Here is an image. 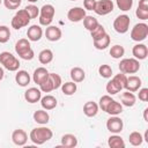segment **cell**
<instances>
[{"instance_id": "18", "label": "cell", "mask_w": 148, "mask_h": 148, "mask_svg": "<svg viewBox=\"0 0 148 148\" xmlns=\"http://www.w3.org/2000/svg\"><path fill=\"white\" fill-rule=\"evenodd\" d=\"M12 141L16 146H24L28 141V135L22 128H17L12 133Z\"/></svg>"}, {"instance_id": "1", "label": "cell", "mask_w": 148, "mask_h": 148, "mask_svg": "<svg viewBox=\"0 0 148 148\" xmlns=\"http://www.w3.org/2000/svg\"><path fill=\"white\" fill-rule=\"evenodd\" d=\"M52 136H53V132L49 127H45V126L32 128L31 132H30V134H29L30 140L35 145H38V146H40V145L45 143L46 141L51 140Z\"/></svg>"}, {"instance_id": "4", "label": "cell", "mask_w": 148, "mask_h": 148, "mask_svg": "<svg viewBox=\"0 0 148 148\" xmlns=\"http://www.w3.org/2000/svg\"><path fill=\"white\" fill-rule=\"evenodd\" d=\"M0 64L9 72H16L20 67L18 59L8 51H3L0 53Z\"/></svg>"}, {"instance_id": "46", "label": "cell", "mask_w": 148, "mask_h": 148, "mask_svg": "<svg viewBox=\"0 0 148 148\" xmlns=\"http://www.w3.org/2000/svg\"><path fill=\"white\" fill-rule=\"evenodd\" d=\"M139 99L142 102H147L148 101V88H141L139 90Z\"/></svg>"}, {"instance_id": "31", "label": "cell", "mask_w": 148, "mask_h": 148, "mask_svg": "<svg viewBox=\"0 0 148 148\" xmlns=\"http://www.w3.org/2000/svg\"><path fill=\"white\" fill-rule=\"evenodd\" d=\"M76 89H77V87H76V83H75L74 81L65 82V83L61 84V91H62V94L66 95V96H72V95H74V94L76 92Z\"/></svg>"}, {"instance_id": "3", "label": "cell", "mask_w": 148, "mask_h": 148, "mask_svg": "<svg viewBox=\"0 0 148 148\" xmlns=\"http://www.w3.org/2000/svg\"><path fill=\"white\" fill-rule=\"evenodd\" d=\"M61 84H62L61 76L59 74H56V73H50L47 79L42 84H39V89L43 92H50L52 90H56V89L60 88Z\"/></svg>"}, {"instance_id": "29", "label": "cell", "mask_w": 148, "mask_h": 148, "mask_svg": "<svg viewBox=\"0 0 148 148\" xmlns=\"http://www.w3.org/2000/svg\"><path fill=\"white\" fill-rule=\"evenodd\" d=\"M38 60L43 65H47L53 60V52L50 49H44L38 54Z\"/></svg>"}, {"instance_id": "33", "label": "cell", "mask_w": 148, "mask_h": 148, "mask_svg": "<svg viewBox=\"0 0 148 148\" xmlns=\"http://www.w3.org/2000/svg\"><path fill=\"white\" fill-rule=\"evenodd\" d=\"M92 42H94V46H95L97 50H105V49L110 45L111 39H110V36L106 34V35L103 36L102 38L96 39V40H92Z\"/></svg>"}, {"instance_id": "38", "label": "cell", "mask_w": 148, "mask_h": 148, "mask_svg": "<svg viewBox=\"0 0 148 148\" xmlns=\"http://www.w3.org/2000/svg\"><path fill=\"white\" fill-rule=\"evenodd\" d=\"M98 74L104 79H110L112 76V68L109 65H101L98 67Z\"/></svg>"}, {"instance_id": "44", "label": "cell", "mask_w": 148, "mask_h": 148, "mask_svg": "<svg viewBox=\"0 0 148 148\" xmlns=\"http://www.w3.org/2000/svg\"><path fill=\"white\" fill-rule=\"evenodd\" d=\"M135 15L138 16V18L140 20H148V10L146 9H141V8H136V12H135Z\"/></svg>"}, {"instance_id": "7", "label": "cell", "mask_w": 148, "mask_h": 148, "mask_svg": "<svg viewBox=\"0 0 148 148\" xmlns=\"http://www.w3.org/2000/svg\"><path fill=\"white\" fill-rule=\"evenodd\" d=\"M30 20L31 18H30L29 14L27 13V10L25 9H20L13 16L10 24H12V28H14L16 30H20L21 28L27 27L30 23Z\"/></svg>"}, {"instance_id": "28", "label": "cell", "mask_w": 148, "mask_h": 148, "mask_svg": "<svg viewBox=\"0 0 148 148\" xmlns=\"http://www.w3.org/2000/svg\"><path fill=\"white\" fill-rule=\"evenodd\" d=\"M105 112L109 113L110 116H118V114H120L123 112V105H121V103H119V102H117V101L113 99L108 105Z\"/></svg>"}, {"instance_id": "48", "label": "cell", "mask_w": 148, "mask_h": 148, "mask_svg": "<svg viewBox=\"0 0 148 148\" xmlns=\"http://www.w3.org/2000/svg\"><path fill=\"white\" fill-rule=\"evenodd\" d=\"M143 119H145V121L148 123V108H146L143 110Z\"/></svg>"}, {"instance_id": "52", "label": "cell", "mask_w": 148, "mask_h": 148, "mask_svg": "<svg viewBox=\"0 0 148 148\" xmlns=\"http://www.w3.org/2000/svg\"><path fill=\"white\" fill-rule=\"evenodd\" d=\"M71 1H76V0H71Z\"/></svg>"}, {"instance_id": "42", "label": "cell", "mask_w": 148, "mask_h": 148, "mask_svg": "<svg viewBox=\"0 0 148 148\" xmlns=\"http://www.w3.org/2000/svg\"><path fill=\"white\" fill-rule=\"evenodd\" d=\"M21 2H22V0H3L5 7L9 10H14V9L18 8Z\"/></svg>"}, {"instance_id": "12", "label": "cell", "mask_w": 148, "mask_h": 148, "mask_svg": "<svg viewBox=\"0 0 148 148\" xmlns=\"http://www.w3.org/2000/svg\"><path fill=\"white\" fill-rule=\"evenodd\" d=\"M40 98H42V90L36 87H31L24 91V99L28 103H31V104L37 103L40 101Z\"/></svg>"}, {"instance_id": "26", "label": "cell", "mask_w": 148, "mask_h": 148, "mask_svg": "<svg viewBox=\"0 0 148 148\" xmlns=\"http://www.w3.org/2000/svg\"><path fill=\"white\" fill-rule=\"evenodd\" d=\"M69 74H71L72 81H74L75 83L82 82L86 79V73H84V71L81 67H73L71 69V73Z\"/></svg>"}, {"instance_id": "13", "label": "cell", "mask_w": 148, "mask_h": 148, "mask_svg": "<svg viewBox=\"0 0 148 148\" xmlns=\"http://www.w3.org/2000/svg\"><path fill=\"white\" fill-rule=\"evenodd\" d=\"M86 9H83L82 7H73L68 10L67 13V18L71 21V22H80L86 16Z\"/></svg>"}, {"instance_id": "24", "label": "cell", "mask_w": 148, "mask_h": 148, "mask_svg": "<svg viewBox=\"0 0 148 148\" xmlns=\"http://www.w3.org/2000/svg\"><path fill=\"white\" fill-rule=\"evenodd\" d=\"M120 101H121V105H125L127 108H131V106H133L135 104L136 97H135V95L133 92L126 90L125 92H123L120 95Z\"/></svg>"}, {"instance_id": "8", "label": "cell", "mask_w": 148, "mask_h": 148, "mask_svg": "<svg viewBox=\"0 0 148 148\" xmlns=\"http://www.w3.org/2000/svg\"><path fill=\"white\" fill-rule=\"evenodd\" d=\"M147 36H148V24H146L143 22L136 23L131 30V38L134 42L140 43V42L145 40L147 38Z\"/></svg>"}, {"instance_id": "11", "label": "cell", "mask_w": 148, "mask_h": 148, "mask_svg": "<svg viewBox=\"0 0 148 148\" xmlns=\"http://www.w3.org/2000/svg\"><path fill=\"white\" fill-rule=\"evenodd\" d=\"M106 128L109 132H111L113 134H118L123 131L124 123H123L121 118H119L118 116H111L106 120Z\"/></svg>"}, {"instance_id": "14", "label": "cell", "mask_w": 148, "mask_h": 148, "mask_svg": "<svg viewBox=\"0 0 148 148\" xmlns=\"http://www.w3.org/2000/svg\"><path fill=\"white\" fill-rule=\"evenodd\" d=\"M61 35H62L61 29L59 27H57V25H51L50 24V25H47V28L45 30V37L50 42H57V40H59L61 38Z\"/></svg>"}, {"instance_id": "36", "label": "cell", "mask_w": 148, "mask_h": 148, "mask_svg": "<svg viewBox=\"0 0 148 148\" xmlns=\"http://www.w3.org/2000/svg\"><path fill=\"white\" fill-rule=\"evenodd\" d=\"M90 35H91L92 40H96V39L102 38L103 36H105V35H106V31H105V28H104L102 24L98 23V25H97L94 30L90 31Z\"/></svg>"}, {"instance_id": "19", "label": "cell", "mask_w": 148, "mask_h": 148, "mask_svg": "<svg viewBox=\"0 0 148 148\" xmlns=\"http://www.w3.org/2000/svg\"><path fill=\"white\" fill-rule=\"evenodd\" d=\"M49 71L45 68V67H38L34 71V74H32V80L35 83H37L38 86L42 84L49 76Z\"/></svg>"}, {"instance_id": "16", "label": "cell", "mask_w": 148, "mask_h": 148, "mask_svg": "<svg viewBox=\"0 0 148 148\" xmlns=\"http://www.w3.org/2000/svg\"><path fill=\"white\" fill-rule=\"evenodd\" d=\"M132 54L138 60H145L147 58V56H148V47H147V45L142 44V43L135 44L133 46V49H132Z\"/></svg>"}, {"instance_id": "15", "label": "cell", "mask_w": 148, "mask_h": 148, "mask_svg": "<svg viewBox=\"0 0 148 148\" xmlns=\"http://www.w3.org/2000/svg\"><path fill=\"white\" fill-rule=\"evenodd\" d=\"M42 36H43V29L40 28V25L32 24L27 30V37L30 42H38L42 38Z\"/></svg>"}, {"instance_id": "6", "label": "cell", "mask_w": 148, "mask_h": 148, "mask_svg": "<svg viewBox=\"0 0 148 148\" xmlns=\"http://www.w3.org/2000/svg\"><path fill=\"white\" fill-rule=\"evenodd\" d=\"M54 14H56V9L51 3L44 5L39 9V24L44 25V27L50 25L53 21Z\"/></svg>"}, {"instance_id": "25", "label": "cell", "mask_w": 148, "mask_h": 148, "mask_svg": "<svg viewBox=\"0 0 148 148\" xmlns=\"http://www.w3.org/2000/svg\"><path fill=\"white\" fill-rule=\"evenodd\" d=\"M61 146L66 148H73L77 146V138L74 134H64L61 136Z\"/></svg>"}, {"instance_id": "5", "label": "cell", "mask_w": 148, "mask_h": 148, "mask_svg": "<svg viewBox=\"0 0 148 148\" xmlns=\"http://www.w3.org/2000/svg\"><path fill=\"white\" fill-rule=\"evenodd\" d=\"M118 67L124 74H135L140 69V62L135 58H125L119 62Z\"/></svg>"}, {"instance_id": "50", "label": "cell", "mask_w": 148, "mask_h": 148, "mask_svg": "<svg viewBox=\"0 0 148 148\" xmlns=\"http://www.w3.org/2000/svg\"><path fill=\"white\" fill-rule=\"evenodd\" d=\"M28 1H29V2H31V3H34V2H37L38 0H28Z\"/></svg>"}, {"instance_id": "20", "label": "cell", "mask_w": 148, "mask_h": 148, "mask_svg": "<svg viewBox=\"0 0 148 148\" xmlns=\"http://www.w3.org/2000/svg\"><path fill=\"white\" fill-rule=\"evenodd\" d=\"M30 80H31L30 74L27 71H23V69L18 71L15 75V81L20 87H27L30 83Z\"/></svg>"}, {"instance_id": "27", "label": "cell", "mask_w": 148, "mask_h": 148, "mask_svg": "<svg viewBox=\"0 0 148 148\" xmlns=\"http://www.w3.org/2000/svg\"><path fill=\"white\" fill-rule=\"evenodd\" d=\"M108 145L111 148H125V141L124 139L118 135V134H113L111 136H109L108 139Z\"/></svg>"}, {"instance_id": "49", "label": "cell", "mask_w": 148, "mask_h": 148, "mask_svg": "<svg viewBox=\"0 0 148 148\" xmlns=\"http://www.w3.org/2000/svg\"><path fill=\"white\" fill-rule=\"evenodd\" d=\"M3 76H5V72H3V68H2V67H0V81L3 79Z\"/></svg>"}, {"instance_id": "34", "label": "cell", "mask_w": 148, "mask_h": 148, "mask_svg": "<svg viewBox=\"0 0 148 148\" xmlns=\"http://www.w3.org/2000/svg\"><path fill=\"white\" fill-rule=\"evenodd\" d=\"M128 141H130V143L132 145V146H141L142 145V142H143V136H142V134L140 133V132H132L131 134H130V136H128Z\"/></svg>"}, {"instance_id": "21", "label": "cell", "mask_w": 148, "mask_h": 148, "mask_svg": "<svg viewBox=\"0 0 148 148\" xmlns=\"http://www.w3.org/2000/svg\"><path fill=\"white\" fill-rule=\"evenodd\" d=\"M58 102H57V98L52 95H45L44 97L40 98V105L44 110H52L57 106Z\"/></svg>"}, {"instance_id": "9", "label": "cell", "mask_w": 148, "mask_h": 148, "mask_svg": "<svg viewBox=\"0 0 148 148\" xmlns=\"http://www.w3.org/2000/svg\"><path fill=\"white\" fill-rule=\"evenodd\" d=\"M130 23H131V18L128 15L126 14L119 15L113 21V29L118 34H126L130 29Z\"/></svg>"}, {"instance_id": "23", "label": "cell", "mask_w": 148, "mask_h": 148, "mask_svg": "<svg viewBox=\"0 0 148 148\" xmlns=\"http://www.w3.org/2000/svg\"><path fill=\"white\" fill-rule=\"evenodd\" d=\"M32 118L37 124H40V125H46L50 121V114L47 113L46 110H37V111H35L34 114H32Z\"/></svg>"}, {"instance_id": "40", "label": "cell", "mask_w": 148, "mask_h": 148, "mask_svg": "<svg viewBox=\"0 0 148 148\" xmlns=\"http://www.w3.org/2000/svg\"><path fill=\"white\" fill-rule=\"evenodd\" d=\"M112 101H113V98H112L110 95H104V96H102V97L99 98L98 108H101V109H102V111H104V112H105V110H106L108 105H109Z\"/></svg>"}, {"instance_id": "2", "label": "cell", "mask_w": 148, "mask_h": 148, "mask_svg": "<svg viewBox=\"0 0 148 148\" xmlns=\"http://www.w3.org/2000/svg\"><path fill=\"white\" fill-rule=\"evenodd\" d=\"M15 52L23 60H31L35 57V52L31 49L30 40L25 39V38H21V39H18L16 42V44H15Z\"/></svg>"}, {"instance_id": "39", "label": "cell", "mask_w": 148, "mask_h": 148, "mask_svg": "<svg viewBox=\"0 0 148 148\" xmlns=\"http://www.w3.org/2000/svg\"><path fill=\"white\" fill-rule=\"evenodd\" d=\"M116 3L118 8L123 12H127L133 6V0H116Z\"/></svg>"}, {"instance_id": "51", "label": "cell", "mask_w": 148, "mask_h": 148, "mask_svg": "<svg viewBox=\"0 0 148 148\" xmlns=\"http://www.w3.org/2000/svg\"><path fill=\"white\" fill-rule=\"evenodd\" d=\"M1 2H2V0H0V5H1Z\"/></svg>"}, {"instance_id": "22", "label": "cell", "mask_w": 148, "mask_h": 148, "mask_svg": "<svg viewBox=\"0 0 148 148\" xmlns=\"http://www.w3.org/2000/svg\"><path fill=\"white\" fill-rule=\"evenodd\" d=\"M97 112H98V104L97 103H95L92 101H88V102L84 103V105H83V113L87 117L92 118V117H95L97 114Z\"/></svg>"}, {"instance_id": "41", "label": "cell", "mask_w": 148, "mask_h": 148, "mask_svg": "<svg viewBox=\"0 0 148 148\" xmlns=\"http://www.w3.org/2000/svg\"><path fill=\"white\" fill-rule=\"evenodd\" d=\"M24 9H25L27 13L29 14L30 18H36V17L39 15V8H38L37 6H35V5H28Z\"/></svg>"}, {"instance_id": "37", "label": "cell", "mask_w": 148, "mask_h": 148, "mask_svg": "<svg viewBox=\"0 0 148 148\" xmlns=\"http://www.w3.org/2000/svg\"><path fill=\"white\" fill-rule=\"evenodd\" d=\"M10 38V30L7 25H0V43L5 44Z\"/></svg>"}, {"instance_id": "10", "label": "cell", "mask_w": 148, "mask_h": 148, "mask_svg": "<svg viewBox=\"0 0 148 148\" xmlns=\"http://www.w3.org/2000/svg\"><path fill=\"white\" fill-rule=\"evenodd\" d=\"M113 7H114V5H113L112 0H99V1H96L94 12L97 15L104 16V15L110 14L113 10Z\"/></svg>"}, {"instance_id": "17", "label": "cell", "mask_w": 148, "mask_h": 148, "mask_svg": "<svg viewBox=\"0 0 148 148\" xmlns=\"http://www.w3.org/2000/svg\"><path fill=\"white\" fill-rule=\"evenodd\" d=\"M141 84H142V81H141V79L139 76H136V75H130V76H127L125 89L128 90V91H131V92H135V91H138L141 88Z\"/></svg>"}, {"instance_id": "47", "label": "cell", "mask_w": 148, "mask_h": 148, "mask_svg": "<svg viewBox=\"0 0 148 148\" xmlns=\"http://www.w3.org/2000/svg\"><path fill=\"white\" fill-rule=\"evenodd\" d=\"M138 7L141 8V9H146V10H148V0H140Z\"/></svg>"}, {"instance_id": "43", "label": "cell", "mask_w": 148, "mask_h": 148, "mask_svg": "<svg viewBox=\"0 0 148 148\" xmlns=\"http://www.w3.org/2000/svg\"><path fill=\"white\" fill-rule=\"evenodd\" d=\"M113 79L121 86V88L123 89H125V87H126V81H127V76H126V74H124V73H119V74H116L114 76H113Z\"/></svg>"}, {"instance_id": "30", "label": "cell", "mask_w": 148, "mask_h": 148, "mask_svg": "<svg viewBox=\"0 0 148 148\" xmlns=\"http://www.w3.org/2000/svg\"><path fill=\"white\" fill-rule=\"evenodd\" d=\"M105 89H106V92H108V95H110V96H112V95H116V94H118L120 90H123V88H121V86L112 77L108 83H106V87H105Z\"/></svg>"}, {"instance_id": "35", "label": "cell", "mask_w": 148, "mask_h": 148, "mask_svg": "<svg viewBox=\"0 0 148 148\" xmlns=\"http://www.w3.org/2000/svg\"><path fill=\"white\" fill-rule=\"evenodd\" d=\"M124 54H125V49H124V46L118 45V44L111 46V49H110V56H111L113 59H120Z\"/></svg>"}, {"instance_id": "32", "label": "cell", "mask_w": 148, "mask_h": 148, "mask_svg": "<svg viewBox=\"0 0 148 148\" xmlns=\"http://www.w3.org/2000/svg\"><path fill=\"white\" fill-rule=\"evenodd\" d=\"M82 21H83V25H84V28H86L88 31L94 30V29L98 25V21H97V18L94 17V16H90V15H86L84 18H83Z\"/></svg>"}, {"instance_id": "45", "label": "cell", "mask_w": 148, "mask_h": 148, "mask_svg": "<svg viewBox=\"0 0 148 148\" xmlns=\"http://www.w3.org/2000/svg\"><path fill=\"white\" fill-rule=\"evenodd\" d=\"M96 6V0H83V7L86 10H94Z\"/></svg>"}]
</instances>
